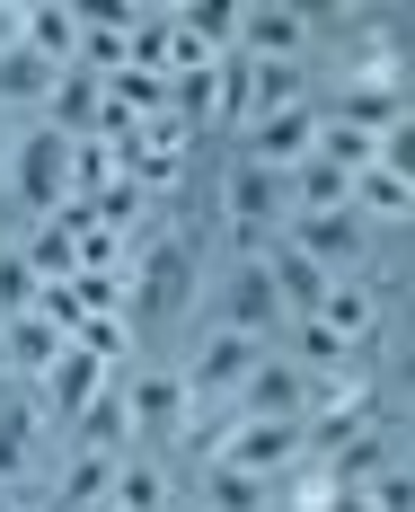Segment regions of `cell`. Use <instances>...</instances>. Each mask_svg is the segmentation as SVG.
<instances>
[{"mask_svg":"<svg viewBox=\"0 0 415 512\" xmlns=\"http://www.w3.org/2000/svg\"><path fill=\"white\" fill-rule=\"evenodd\" d=\"M310 151H318V106H274V115L248 124V159H257V168H283V177H292Z\"/></svg>","mask_w":415,"mask_h":512,"instance_id":"ba28073f","label":"cell"},{"mask_svg":"<svg viewBox=\"0 0 415 512\" xmlns=\"http://www.w3.org/2000/svg\"><path fill=\"white\" fill-rule=\"evenodd\" d=\"M36 398H0V477H18L27 468V442H36Z\"/></svg>","mask_w":415,"mask_h":512,"instance_id":"83f0119b","label":"cell"},{"mask_svg":"<svg viewBox=\"0 0 415 512\" xmlns=\"http://www.w3.org/2000/svg\"><path fill=\"white\" fill-rule=\"evenodd\" d=\"M230 45L248 53V62H301V45H310V9H292V0H248Z\"/></svg>","mask_w":415,"mask_h":512,"instance_id":"52a82bcc","label":"cell"},{"mask_svg":"<svg viewBox=\"0 0 415 512\" xmlns=\"http://www.w3.org/2000/svg\"><path fill=\"white\" fill-rule=\"evenodd\" d=\"M0 371H9V345H0Z\"/></svg>","mask_w":415,"mask_h":512,"instance_id":"8d00e7d4","label":"cell"},{"mask_svg":"<svg viewBox=\"0 0 415 512\" xmlns=\"http://www.w3.org/2000/svg\"><path fill=\"white\" fill-rule=\"evenodd\" d=\"M186 301H195V239L151 230V239H142V256H133L124 318H186Z\"/></svg>","mask_w":415,"mask_h":512,"instance_id":"6da1fadb","label":"cell"},{"mask_svg":"<svg viewBox=\"0 0 415 512\" xmlns=\"http://www.w3.org/2000/svg\"><path fill=\"white\" fill-rule=\"evenodd\" d=\"M274 477H248V468H212V512H265Z\"/></svg>","mask_w":415,"mask_h":512,"instance_id":"1f68e13d","label":"cell"},{"mask_svg":"<svg viewBox=\"0 0 415 512\" xmlns=\"http://www.w3.org/2000/svg\"><path fill=\"white\" fill-rule=\"evenodd\" d=\"M53 80H62V71H53V62H36V53L18 45V36L0 45V98H18V106H45V98H53Z\"/></svg>","mask_w":415,"mask_h":512,"instance_id":"603a6c76","label":"cell"},{"mask_svg":"<svg viewBox=\"0 0 415 512\" xmlns=\"http://www.w3.org/2000/svg\"><path fill=\"white\" fill-rule=\"evenodd\" d=\"M71 424H80V451H115V460H124V433H133V415H124V389H115V380H106V389H98L80 415H71Z\"/></svg>","mask_w":415,"mask_h":512,"instance_id":"7402d4cb","label":"cell"},{"mask_svg":"<svg viewBox=\"0 0 415 512\" xmlns=\"http://www.w3.org/2000/svg\"><path fill=\"white\" fill-rule=\"evenodd\" d=\"M292 230V248L310 256V265H327V274H354V256H363V212H301V221H283Z\"/></svg>","mask_w":415,"mask_h":512,"instance_id":"9c48e42d","label":"cell"},{"mask_svg":"<svg viewBox=\"0 0 415 512\" xmlns=\"http://www.w3.org/2000/svg\"><path fill=\"white\" fill-rule=\"evenodd\" d=\"M36 265H27V248H0V318H27L36 309Z\"/></svg>","mask_w":415,"mask_h":512,"instance_id":"4dcf8cb0","label":"cell"},{"mask_svg":"<svg viewBox=\"0 0 415 512\" xmlns=\"http://www.w3.org/2000/svg\"><path fill=\"white\" fill-rule=\"evenodd\" d=\"M106 380H115V371H106L98 354H80V345H62V362H53L45 380H36V407H45V415H62V424H71V415L89 407V398H98Z\"/></svg>","mask_w":415,"mask_h":512,"instance_id":"7c38bea8","label":"cell"},{"mask_svg":"<svg viewBox=\"0 0 415 512\" xmlns=\"http://www.w3.org/2000/svg\"><path fill=\"white\" fill-rule=\"evenodd\" d=\"M283 186H292V212H283V221H301V212H345V204H354V177H345L336 159H318V151L301 159Z\"/></svg>","mask_w":415,"mask_h":512,"instance_id":"2e32d148","label":"cell"},{"mask_svg":"<svg viewBox=\"0 0 415 512\" xmlns=\"http://www.w3.org/2000/svg\"><path fill=\"white\" fill-rule=\"evenodd\" d=\"M98 106H106V80H89V71L71 62V71L53 80V98L36 106V124L62 133V142H89V133H98Z\"/></svg>","mask_w":415,"mask_h":512,"instance_id":"8fae6325","label":"cell"},{"mask_svg":"<svg viewBox=\"0 0 415 512\" xmlns=\"http://www.w3.org/2000/svg\"><path fill=\"white\" fill-rule=\"evenodd\" d=\"M0 345H9V371H18V380H45L71 336H62L53 318H36V309H27V318H0Z\"/></svg>","mask_w":415,"mask_h":512,"instance_id":"9a60e30c","label":"cell"},{"mask_svg":"<svg viewBox=\"0 0 415 512\" xmlns=\"http://www.w3.org/2000/svg\"><path fill=\"white\" fill-rule=\"evenodd\" d=\"M318 512H371L363 495H318Z\"/></svg>","mask_w":415,"mask_h":512,"instance_id":"e575fe53","label":"cell"},{"mask_svg":"<svg viewBox=\"0 0 415 512\" xmlns=\"http://www.w3.org/2000/svg\"><path fill=\"white\" fill-rule=\"evenodd\" d=\"M310 318H318V327H336V336H345V345L363 354V336H371V318H380V309H371V283L336 274V283L318 292V309H310Z\"/></svg>","mask_w":415,"mask_h":512,"instance_id":"ac0fdd59","label":"cell"},{"mask_svg":"<svg viewBox=\"0 0 415 512\" xmlns=\"http://www.w3.org/2000/svg\"><path fill=\"white\" fill-rule=\"evenodd\" d=\"M18 248H27V265H36V283H71V265H80V256H71V230H62V221H36V230H27Z\"/></svg>","mask_w":415,"mask_h":512,"instance_id":"484cf974","label":"cell"},{"mask_svg":"<svg viewBox=\"0 0 415 512\" xmlns=\"http://www.w3.org/2000/svg\"><path fill=\"white\" fill-rule=\"evenodd\" d=\"M9 195L27 212H62L71 204V142L45 133V124H27V133L9 142Z\"/></svg>","mask_w":415,"mask_h":512,"instance_id":"7a4b0ae2","label":"cell"},{"mask_svg":"<svg viewBox=\"0 0 415 512\" xmlns=\"http://www.w3.org/2000/svg\"><path fill=\"white\" fill-rule=\"evenodd\" d=\"M62 292L80 301V318H89V309H124V283H115V274H89V265H80V274H71Z\"/></svg>","mask_w":415,"mask_h":512,"instance_id":"d6a6232c","label":"cell"},{"mask_svg":"<svg viewBox=\"0 0 415 512\" xmlns=\"http://www.w3.org/2000/svg\"><path fill=\"white\" fill-rule=\"evenodd\" d=\"M168 504V477H159L151 460H115V495H106V512H159Z\"/></svg>","mask_w":415,"mask_h":512,"instance_id":"d4e9b609","label":"cell"},{"mask_svg":"<svg viewBox=\"0 0 415 512\" xmlns=\"http://www.w3.org/2000/svg\"><path fill=\"white\" fill-rule=\"evenodd\" d=\"M327 124H345V133H371L380 151H389V133L407 124V89H398V71H354L345 80V98L336 106H318Z\"/></svg>","mask_w":415,"mask_h":512,"instance_id":"277c9868","label":"cell"},{"mask_svg":"<svg viewBox=\"0 0 415 512\" xmlns=\"http://www.w3.org/2000/svg\"><path fill=\"white\" fill-rule=\"evenodd\" d=\"M301 460V424H257V415H230L212 433V468H248V477H283Z\"/></svg>","mask_w":415,"mask_h":512,"instance_id":"3957f363","label":"cell"},{"mask_svg":"<svg viewBox=\"0 0 415 512\" xmlns=\"http://www.w3.org/2000/svg\"><path fill=\"white\" fill-rule=\"evenodd\" d=\"M124 415H133L142 442L186 433V424H195V389H186V371H142V380H124Z\"/></svg>","mask_w":415,"mask_h":512,"instance_id":"8992f818","label":"cell"},{"mask_svg":"<svg viewBox=\"0 0 415 512\" xmlns=\"http://www.w3.org/2000/svg\"><path fill=\"white\" fill-rule=\"evenodd\" d=\"M318 159H336V168H345V177H363V168H380V142H371V133H345V124H327V115H318Z\"/></svg>","mask_w":415,"mask_h":512,"instance_id":"f546056e","label":"cell"},{"mask_svg":"<svg viewBox=\"0 0 415 512\" xmlns=\"http://www.w3.org/2000/svg\"><path fill=\"white\" fill-rule=\"evenodd\" d=\"M115 495V451H80L62 468V504H106Z\"/></svg>","mask_w":415,"mask_h":512,"instance_id":"f1b7e54d","label":"cell"},{"mask_svg":"<svg viewBox=\"0 0 415 512\" xmlns=\"http://www.w3.org/2000/svg\"><path fill=\"white\" fill-rule=\"evenodd\" d=\"M62 512H106V504H62Z\"/></svg>","mask_w":415,"mask_h":512,"instance_id":"d590c367","label":"cell"},{"mask_svg":"<svg viewBox=\"0 0 415 512\" xmlns=\"http://www.w3.org/2000/svg\"><path fill=\"white\" fill-rule=\"evenodd\" d=\"M265 265H274V292H283V309H292V318H310V309H318V292L336 283V274H327V265H310L301 248H274Z\"/></svg>","mask_w":415,"mask_h":512,"instance_id":"44dd1931","label":"cell"},{"mask_svg":"<svg viewBox=\"0 0 415 512\" xmlns=\"http://www.w3.org/2000/svg\"><path fill=\"white\" fill-rule=\"evenodd\" d=\"M292 371H310V380H327V371H354V345H345V336H336V327H318V318H292Z\"/></svg>","mask_w":415,"mask_h":512,"instance_id":"ffe728a7","label":"cell"},{"mask_svg":"<svg viewBox=\"0 0 415 512\" xmlns=\"http://www.w3.org/2000/svg\"><path fill=\"white\" fill-rule=\"evenodd\" d=\"M398 460V442L389 433H354V442H336V468H327V495H363L380 468Z\"/></svg>","mask_w":415,"mask_h":512,"instance_id":"d6986e66","label":"cell"},{"mask_svg":"<svg viewBox=\"0 0 415 512\" xmlns=\"http://www.w3.org/2000/svg\"><path fill=\"white\" fill-rule=\"evenodd\" d=\"M354 212H363V221H407V212H415L407 159H380V168H363V177H354Z\"/></svg>","mask_w":415,"mask_h":512,"instance_id":"e0dca14e","label":"cell"},{"mask_svg":"<svg viewBox=\"0 0 415 512\" xmlns=\"http://www.w3.org/2000/svg\"><path fill=\"white\" fill-rule=\"evenodd\" d=\"M71 345H80V354H98L106 371H115V362L133 354V318H124V309H89V318L71 327Z\"/></svg>","mask_w":415,"mask_h":512,"instance_id":"cb8c5ba5","label":"cell"},{"mask_svg":"<svg viewBox=\"0 0 415 512\" xmlns=\"http://www.w3.org/2000/svg\"><path fill=\"white\" fill-rule=\"evenodd\" d=\"M18 45L36 53V62H53V71H71V62H80V18H71V0H27V9H18Z\"/></svg>","mask_w":415,"mask_h":512,"instance_id":"4fadbf2b","label":"cell"},{"mask_svg":"<svg viewBox=\"0 0 415 512\" xmlns=\"http://www.w3.org/2000/svg\"><path fill=\"white\" fill-rule=\"evenodd\" d=\"M230 398H239V415H257V424H301V407H310V371H292V362H257Z\"/></svg>","mask_w":415,"mask_h":512,"instance_id":"30bf717a","label":"cell"},{"mask_svg":"<svg viewBox=\"0 0 415 512\" xmlns=\"http://www.w3.org/2000/svg\"><path fill=\"white\" fill-rule=\"evenodd\" d=\"M168 18H177V27L195 36V45H212V53L239 36V0H186V9H168Z\"/></svg>","mask_w":415,"mask_h":512,"instance_id":"4316f807","label":"cell"},{"mask_svg":"<svg viewBox=\"0 0 415 512\" xmlns=\"http://www.w3.org/2000/svg\"><path fill=\"white\" fill-rule=\"evenodd\" d=\"M363 504H371V512H415V495H407V460L380 468V477L363 486Z\"/></svg>","mask_w":415,"mask_h":512,"instance_id":"836d02e7","label":"cell"},{"mask_svg":"<svg viewBox=\"0 0 415 512\" xmlns=\"http://www.w3.org/2000/svg\"><path fill=\"white\" fill-rule=\"evenodd\" d=\"M257 362H265V354H257V336H230V327H212L204 354H195V371H186V389H195V398H221V389H239Z\"/></svg>","mask_w":415,"mask_h":512,"instance_id":"5bb4252c","label":"cell"},{"mask_svg":"<svg viewBox=\"0 0 415 512\" xmlns=\"http://www.w3.org/2000/svg\"><path fill=\"white\" fill-rule=\"evenodd\" d=\"M292 309H283V292H274V265L265 256H239V274L221 283V327L230 336H274Z\"/></svg>","mask_w":415,"mask_h":512,"instance_id":"5b68a950","label":"cell"}]
</instances>
